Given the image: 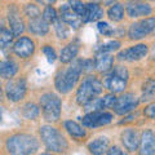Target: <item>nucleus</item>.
Here are the masks:
<instances>
[{"label":"nucleus","mask_w":155,"mask_h":155,"mask_svg":"<svg viewBox=\"0 0 155 155\" xmlns=\"http://www.w3.org/2000/svg\"><path fill=\"white\" fill-rule=\"evenodd\" d=\"M13 32L11 30H4L0 32V48L2 49H5V48H8L9 45L12 44V41H13Z\"/></svg>","instance_id":"nucleus-30"},{"label":"nucleus","mask_w":155,"mask_h":155,"mask_svg":"<svg viewBox=\"0 0 155 155\" xmlns=\"http://www.w3.org/2000/svg\"><path fill=\"white\" fill-rule=\"evenodd\" d=\"M81 74H83V67H81L80 60H78L75 64H72L69 67L61 69L54 78L56 89L60 93H69L78 83Z\"/></svg>","instance_id":"nucleus-1"},{"label":"nucleus","mask_w":155,"mask_h":155,"mask_svg":"<svg viewBox=\"0 0 155 155\" xmlns=\"http://www.w3.org/2000/svg\"><path fill=\"white\" fill-rule=\"evenodd\" d=\"M25 13H26V16L30 19L38 18V17L41 16L40 9H39L38 5H35V4H27V5L25 7Z\"/></svg>","instance_id":"nucleus-34"},{"label":"nucleus","mask_w":155,"mask_h":155,"mask_svg":"<svg viewBox=\"0 0 155 155\" xmlns=\"http://www.w3.org/2000/svg\"><path fill=\"white\" fill-rule=\"evenodd\" d=\"M120 48V41L119 40H110L105 44L100 45L98 48L96 49V53H111V52H115Z\"/></svg>","instance_id":"nucleus-29"},{"label":"nucleus","mask_w":155,"mask_h":155,"mask_svg":"<svg viewBox=\"0 0 155 155\" xmlns=\"http://www.w3.org/2000/svg\"><path fill=\"white\" fill-rule=\"evenodd\" d=\"M151 57L155 60V44H154V45H153V48H151Z\"/></svg>","instance_id":"nucleus-41"},{"label":"nucleus","mask_w":155,"mask_h":155,"mask_svg":"<svg viewBox=\"0 0 155 155\" xmlns=\"http://www.w3.org/2000/svg\"><path fill=\"white\" fill-rule=\"evenodd\" d=\"M5 146L11 155H31L39 149V142L34 136L18 133L7 140Z\"/></svg>","instance_id":"nucleus-2"},{"label":"nucleus","mask_w":155,"mask_h":155,"mask_svg":"<svg viewBox=\"0 0 155 155\" xmlns=\"http://www.w3.org/2000/svg\"><path fill=\"white\" fill-rule=\"evenodd\" d=\"M28 30H30V32L34 34V35L43 36L49 31V23L40 16L38 18L30 19V22H28Z\"/></svg>","instance_id":"nucleus-21"},{"label":"nucleus","mask_w":155,"mask_h":155,"mask_svg":"<svg viewBox=\"0 0 155 155\" xmlns=\"http://www.w3.org/2000/svg\"><path fill=\"white\" fill-rule=\"evenodd\" d=\"M78 52H79V44L76 41L69 43L60 53V60L62 64H70V62L76 57Z\"/></svg>","instance_id":"nucleus-22"},{"label":"nucleus","mask_w":155,"mask_h":155,"mask_svg":"<svg viewBox=\"0 0 155 155\" xmlns=\"http://www.w3.org/2000/svg\"><path fill=\"white\" fill-rule=\"evenodd\" d=\"M18 65L12 60H5L0 62V76L4 79H12L17 74Z\"/></svg>","instance_id":"nucleus-24"},{"label":"nucleus","mask_w":155,"mask_h":155,"mask_svg":"<svg viewBox=\"0 0 155 155\" xmlns=\"http://www.w3.org/2000/svg\"><path fill=\"white\" fill-rule=\"evenodd\" d=\"M64 125H65V129L67 130V133H69L71 137H74V138H83V137H85V130L81 128L76 122L66 120V122L64 123Z\"/></svg>","instance_id":"nucleus-25"},{"label":"nucleus","mask_w":155,"mask_h":155,"mask_svg":"<svg viewBox=\"0 0 155 155\" xmlns=\"http://www.w3.org/2000/svg\"><path fill=\"white\" fill-rule=\"evenodd\" d=\"M8 21H9V26H11V31L13 32L14 36H19L25 31V22H23V19L19 16L17 8L14 7L9 8Z\"/></svg>","instance_id":"nucleus-17"},{"label":"nucleus","mask_w":155,"mask_h":155,"mask_svg":"<svg viewBox=\"0 0 155 155\" xmlns=\"http://www.w3.org/2000/svg\"><path fill=\"white\" fill-rule=\"evenodd\" d=\"M102 87L104 84L96 76L85 78L76 91V102L84 106L91 101H93L102 93Z\"/></svg>","instance_id":"nucleus-3"},{"label":"nucleus","mask_w":155,"mask_h":155,"mask_svg":"<svg viewBox=\"0 0 155 155\" xmlns=\"http://www.w3.org/2000/svg\"><path fill=\"white\" fill-rule=\"evenodd\" d=\"M114 2H115V0H104V3L106 4V5H111Z\"/></svg>","instance_id":"nucleus-40"},{"label":"nucleus","mask_w":155,"mask_h":155,"mask_svg":"<svg viewBox=\"0 0 155 155\" xmlns=\"http://www.w3.org/2000/svg\"><path fill=\"white\" fill-rule=\"evenodd\" d=\"M26 92H27V84L23 78L11 79V80L8 79L5 84V94L9 101L18 102L26 96Z\"/></svg>","instance_id":"nucleus-7"},{"label":"nucleus","mask_w":155,"mask_h":155,"mask_svg":"<svg viewBox=\"0 0 155 155\" xmlns=\"http://www.w3.org/2000/svg\"><path fill=\"white\" fill-rule=\"evenodd\" d=\"M40 137L48 150L53 153H64L67 150V141L60 130L52 125H43L39 129Z\"/></svg>","instance_id":"nucleus-4"},{"label":"nucleus","mask_w":155,"mask_h":155,"mask_svg":"<svg viewBox=\"0 0 155 155\" xmlns=\"http://www.w3.org/2000/svg\"><path fill=\"white\" fill-rule=\"evenodd\" d=\"M114 116L111 113L107 111H91L88 113L83 119H81V123H83L84 127L87 128H94V127H102V125L110 124L113 122Z\"/></svg>","instance_id":"nucleus-8"},{"label":"nucleus","mask_w":155,"mask_h":155,"mask_svg":"<svg viewBox=\"0 0 155 155\" xmlns=\"http://www.w3.org/2000/svg\"><path fill=\"white\" fill-rule=\"evenodd\" d=\"M114 57L110 53H97L94 58V67L101 72H106L113 69Z\"/></svg>","instance_id":"nucleus-19"},{"label":"nucleus","mask_w":155,"mask_h":155,"mask_svg":"<svg viewBox=\"0 0 155 155\" xmlns=\"http://www.w3.org/2000/svg\"><path fill=\"white\" fill-rule=\"evenodd\" d=\"M0 94H2V84H0Z\"/></svg>","instance_id":"nucleus-45"},{"label":"nucleus","mask_w":155,"mask_h":155,"mask_svg":"<svg viewBox=\"0 0 155 155\" xmlns=\"http://www.w3.org/2000/svg\"><path fill=\"white\" fill-rule=\"evenodd\" d=\"M97 28H98L100 34H102L104 36H111L114 34V28L111 27L107 22H98Z\"/></svg>","instance_id":"nucleus-35"},{"label":"nucleus","mask_w":155,"mask_h":155,"mask_svg":"<svg viewBox=\"0 0 155 155\" xmlns=\"http://www.w3.org/2000/svg\"><path fill=\"white\" fill-rule=\"evenodd\" d=\"M3 30H4V22L0 19V32H2Z\"/></svg>","instance_id":"nucleus-43"},{"label":"nucleus","mask_w":155,"mask_h":155,"mask_svg":"<svg viewBox=\"0 0 155 155\" xmlns=\"http://www.w3.org/2000/svg\"><path fill=\"white\" fill-rule=\"evenodd\" d=\"M40 107L43 110V116L47 122H57L61 116V107H62V102L61 98L54 93H44L40 100Z\"/></svg>","instance_id":"nucleus-5"},{"label":"nucleus","mask_w":155,"mask_h":155,"mask_svg":"<svg viewBox=\"0 0 155 155\" xmlns=\"http://www.w3.org/2000/svg\"><path fill=\"white\" fill-rule=\"evenodd\" d=\"M107 155H128V154H125L123 150L118 146H113L107 150Z\"/></svg>","instance_id":"nucleus-38"},{"label":"nucleus","mask_w":155,"mask_h":155,"mask_svg":"<svg viewBox=\"0 0 155 155\" xmlns=\"http://www.w3.org/2000/svg\"><path fill=\"white\" fill-rule=\"evenodd\" d=\"M40 155H53V154H51V153H43V154H40Z\"/></svg>","instance_id":"nucleus-44"},{"label":"nucleus","mask_w":155,"mask_h":155,"mask_svg":"<svg viewBox=\"0 0 155 155\" xmlns=\"http://www.w3.org/2000/svg\"><path fill=\"white\" fill-rule=\"evenodd\" d=\"M140 101L137 100L133 93H124L116 98V102L114 105V111L118 115H127L130 111H133L138 106Z\"/></svg>","instance_id":"nucleus-9"},{"label":"nucleus","mask_w":155,"mask_h":155,"mask_svg":"<svg viewBox=\"0 0 155 155\" xmlns=\"http://www.w3.org/2000/svg\"><path fill=\"white\" fill-rule=\"evenodd\" d=\"M41 17L44 18L48 23H54L57 19L60 18V17H58V14H57V11H56V9L53 8L52 5H48V7L44 8V11H43V16H41Z\"/></svg>","instance_id":"nucleus-31"},{"label":"nucleus","mask_w":155,"mask_h":155,"mask_svg":"<svg viewBox=\"0 0 155 155\" xmlns=\"http://www.w3.org/2000/svg\"><path fill=\"white\" fill-rule=\"evenodd\" d=\"M155 97V79L149 78L142 85L141 101H150Z\"/></svg>","instance_id":"nucleus-26"},{"label":"nucleus","mask_w":155,"mask_h":155,"mask_svg":"<svg viewBox=\"0 0 155 155\" xmlns=\"http://www.w3.org/2000/svg\"><path fill=\"white\" fill-rule=\"evenodd\" d=\"M39 114H40L39 107H38L35 104H32V102H28V104H26L22 107V115L25 116L26 119H28V120L36 119L38 116H39Z\"/></svg>","instance_id":"nucleus-28"},{"label":"nucleus","mask_w":155,"mask_h":155,"mask_svg":"<svg viewBox=\"0 0 155 155\" xmlns=\"http://www.w3.org/2000/svg\"><path fill=\"white\" fill-rule=\"evenodd\" d=\"M53 25H54V30L57 32V36L60 38V39H65L67 35H69V30H67L66 23L62 21L61 18H58L57 21L53 23Z\"/></svg>","instance_id":"nucleus-32"},{"label":"nucleus","mask_w":155,"mask_h":155,"mask_svg":"<svg viewBox=\"0 0 155 155\" xmlns=\"http://www.w3.org/2000/svg\"><path fill=\"white\" fill-rule=\"evenodd\" d=\"M149 35H155V18H145L134 22L128 28V36L132 40H140Z\"/></svg>","instance_id":"nucleus-6"},{"label":"nucleus","mask_w":155,"mask_h":155,"mask_svg":"<svg viewBox=\"0 0 155 155\" xmlns=\"http://www.w3.org/2000/svg\"><path fill=\"white\" fill-rule=\"evenodd\" d=\"M109 149V138L107 137H98L88 143V150L93 155H102Z\"/></svg>","instance_id":"nucleus-23"},{"label":"nucleus","mask_w":155,"mask_h":155,"mask_svg":"<svg viewBox=\"0 0 155 155\" xmlns=\"http://www.w3.org/2000/svg\"><path fill=\"white\" fill-rule=\"evenodd\" d=\"M149 48L146 44H137L128 48V49L122 51L118 54V58L122 61H129V62H134V61H140L147 54Z\"/></svg>","instance_id":"nucleus-10"},{"label":"nucleus","mask_w":155,"mask_h":155,"mask_svg":"<svg viewBox=\"0 0 155 155\" xmlns=\"http://www.w3.org/2000/svg\"><path fill=\"white\" fill-rule=\"evenodd\" d=\"M104 17V11L98 4L88 3L85 4V13L83 17V22H94Z\"/></svg>","instance_id":"nucleus-20"},{"label":"nucleus","mask_w":155,"mask_h":155,"mask_svg":"<svg viewBox=\"0 0 155 155\" xmlns=\"http://www.w3.org/2000/svg\"><path fill=\"white\" fill-rule=\"evenodd\" d=\"M127 14L132 18L137 17H146L150 16L153 12V8L147 3L141 2V0H132L127 4Z\"/></svg>","instance_id":"nucleus-12"},{"label":"nucleus","mask_w":155,"mask_h":155,"mask_svg":"<svg viewBox=\"0 0 155 155\" xmlns=\"http://www.w3.org/2000/svg\"><path fill=\"white\" fill-rule=\"evenodd\" d=\"M3 122V107L0 106V123Z\"/></svg>","instance_id":"nucleus-42"},{"label":"nucleus","mask_w":155,"mask_h":155,"mask_svg":"<svg viewBox=\"0 0 155 155\" xmlns=\"http://www.w3.org/2000/svg\"><path fill=\"white\" fill-rule=\"evenodd\" d=\"M116 98L118 97H115L114 94H106L101 98H94L84 106L88 113H91V111H102L104 109H113L116 102Z\"/></svg>","instance_id":"nucleus-14"},{"label":"nucleus","mask_w":155,"mask_h":155,"mask_svg":"<svg viewBox=\"0 0 155 155\" xmlns=\"http://www.w3.org/2000/svg\"><path fill=\"white\" fill-rule=\"evenodd\" d=\"M34 51H35V43L27 36L19 38L13 45V52L21 58L31 57L34 54Z\"/></svg>","instance_id":"nucleus-11"},{"label":"nucleus","mask_w":155,"mask_h":155,"mask_svg":"<svg viewBox=\"0 0 155 155\" xmlns=\"http://www.w3.org/2000/svg\"><path fill=\"white\" fill-rule=\"evenodd\" d=\"M122 142L128 151H136L140 147L141 137L136 129H125L122 133Z\"/></svg>","instance_id":"nucleus-18"},{"label":"nucleus","mask_w":155,"mask_h":155,"mask_svg":"<svg viewBox=\"0 0 155 155\" xmlns=\"http://www.w3.org/2000/svg\"><path fill=\"white\" fill-rule=\"evenodd\" d=\"M138 155H155V132L145 129L141 134Z\"/></svg>","instance_id":"nucleus-13"},{"label":"nucleus","mask_w":155,"mask_h":155,"mask_svg":"<svg viewBox=\"0 0 155 155\" xmlns=\"http://www.w3.org/2000/svg\"><path fill=\"white\" fill-rule=\"evenodd\" d=\"M107 16H109V18L111 19V21H115V22L122 21V19L124 18V8H123V5L122 4H119V3L113 4V5L109 8V11H107Z\"/></svg>","instance_id":"nucleus-27"},{"label":"nucleus","mask_w":155,"mask_h":155,"mask_svg":"<svg viewBox=\"0 0 155 155\" xmlns=\"http://www.w3.org/2000/svg\"><path fill=\"white\" fill-rule=\"evenodd\" d=\"M104 85L110 92H113V93H120V92H123L125 88H127V80L111 71L104 79Z\"/></svg>","instance_id":"nucleus-16"},{"label":"nucleus","mask_w":155,"mask_h":155,"mask_svg":"<svg viewBox=\"0 0 155 155\" xmlns=\"http://www.w3.org/2000/svg\"><path fill=\"white\" fill-rule=\"evenodd\" d=\"M69 5L70 8L74 11L76 14L83 18L84 17V13H85V4L81 2V0H70L69 2Z\"/></svg>","instance_id":"nucleus-33"},{"label":"nucleus","mask_w":155,"mask_h":155,"mask_svg":"<svg viewBox=\"0 0 155 155\" xmlns=\"http://www.w3.org/2000/svg\"><path fill=\"white\" fill-rule=\"evenodd\" d=\"M39 4H43V5H52V4L56 3V0H36Z\"/></svg>","instance_id":"nucleus-39"},{"label":"nucleus","mask_w":155,"mask_h":155,"mask_svg":"<svg viewBox=\"0 0 155 155\" xmlns=\"http://www.w3.org/2000/svg\"><path fill=\"white\" fill-rule=\"evenodd\" d=\"M43 53H44V56L47 57V60L49 62H54L56 61V58H57L56 51L53 49L51 45H44L43 47Z\"/></svg>","instance_id":"nucleus-36"},{"label":"nucleus","mask_w":155,"mask_h":155,"mask_svg":"<svg viewBox=\"0 0 155 155\" xmlns=\"http://www.w3.org/2000/svg\"><path fill=\"white\" fill-rule=\"evenodd\" d=\"M60 18L67 26H71L72 28H79L83 23V18L72 11L69 4H64L60 8Z\"/></svg>","instance_id":"nucleus-15"},{"label":"nucleus","mask_w":155,"mask_h":155,"mask_svg":"<svg viewBox=\"0 0 155 155\" xmlns=\"http://www.w3.org/2000/svg\"><path fill=\"white\" fill-rule=\"evenodd\" d=\"M143 115L149 119H155V102L147 105L143 110Z\"/></svg>","instance_id":"nucleus-37"}]
</instances>
